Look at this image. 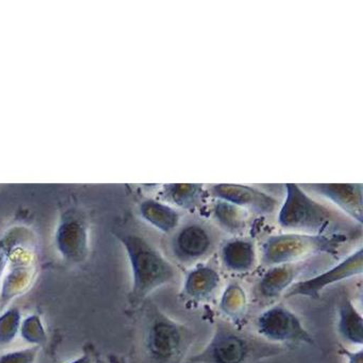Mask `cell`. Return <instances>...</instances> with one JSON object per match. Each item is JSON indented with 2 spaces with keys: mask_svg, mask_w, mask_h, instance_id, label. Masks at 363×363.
<instances>
[{
  "mask_svg": "<svg viewBox=\"0 0 363 363\" xmlns=\"http://www.w3.org/2000/svg\"><path fill=\"white\" fill-rule=\"evenodd\" d=\"M284 348L244 333L226 320H218L211 339L190 358L191 363H256L277 356Z\"/></svg>",
  "mask_w": 363,
  "mask_h": 363,
  "instance_id": "2",
  "label": "cell"
},
{
  "mask_svg": "<svg viewBox=\"0 0 363 363\" xmlns=\"http://www.w3.org/2000/svg\"><path fill=\"white\" fill-rule=\"evenodd\" d=\"M205 189L201 184H169L162 189L159 201L174 208L193 210L203 205Z\"/></svg>",
  "mask_w": 363,
  "mask_h": 363,
  "instance_id": "17",
  "label": "cell"
},
{
  "mask_svg": "<svg viewBox=\"0 0 363 363\" xmlns=\"http://www.w3.org/2000/svg\"><path fill=\"white\" fill-rule=\"evenodd\" d=\"M10 252L8 250L7 244L3 240H0V277L3 275L4 269H5L6 264L9 260Z\"/></svg>",
  "mask_w": 363,
  "mask_h": 363,
  "instance_id": "23",
  "label": "cell"
},
{
  "mask_svg": "<svg viewBox=\"0 0 363 363\" xmlns=\"http://www.w3.org/2000/svg\"><path fill=\"white\" fill-rule=\"evenodd\" d=\"M301 186L303 191L326 201L357 224H362L361 184H313Z\"/></svg>",
  "mask_w": 363,
  "mask_h": 363,
  "instance_id": "10",
  "label": "cell"
},
{
  "mask_svg": "<svg viewBox=\"0 0 363 363\" xmlns=\"http://www.w3.org/2000/svg\"><path fill=\"white\" fill-rule=\"evenodd\" d=\"M118 238L130 267V296L133 301H144L152 292L175 279V265L147 239L135 233H121Z\"/></svg>",
  "mask_w": 363,
  "mask_h": 363,
  "instance_id": "3",
  "label": "cell"
},
{
  "mask_svg": "<svg viewBox=\"0 0 363 363\" xmlns=\"http://www.w3.org/2000/svg\"><path fill=\"white\" fill-rule=\"evenodd\" d=\"M220 263L231 273H248L255 269L258 260L256 244L247 238L237 237L227 240L218 252Z\"/></svg>",
  "mask_w": 363,
  "mask_h": 363,
  "instance_id": "13",
  "label": "cell"
},
{
  "mask_svg": "<svg viewBox=\"0 0 363 363\" xmlns=\"http://www.w3.org/2000/svg\"><path fill=\"white\" fill-rule=\"evenodd\" d=\"M209 194L213 199L233 203L259 216H272L278 212L281 205V199L269 192L242 184H216L209 189Z\"/></svg>",
  "mask_w": 363,
  "mask_h": 363,
  "instance_id": "9",
  "label": "cell"
},
{
  "mask_svg": "<svg viewBox=\"0 0 363 363\" xmlns=\"http://www.w3.org/2000/svg\"><path fill=\"white\" fill-rule=\"evenodd\" d=\"M71 363H91L90 359L86 356L82 357V358L76 359L75 361Z\"/></svg>",
  "mask_w": 363,
  "mask_h": 363,
  "instance_id": "24",
  "label": "cell"
},
{
  "mask_svg": "<svg viewBox=\"0 0 363 363\" xmlns=\"http://www.w3.org/2000/svg\"><path fill=\"white\" fill-rule=\"evenodd\" d=\"M255 327L259 337L275 345H315L313 335L301 318L282 303H276L259 314Z\"/></svg>",
  "mask_w": 363,
  "mask_h": 363,
  "instance_id": "6",
  "label": "cell"
},
{
  "mask_svg": "<svg viewBox=\"0 0 363 363\" xmlns=\"http://www.w3.org/2000/svg\"><path fill=\"white\" fill-rule=\"evenodd\" d=\"M363 273V248L358 247L339 263L307 279L297 280L284 294V298H318L327 286L350 279Z\"/></svg>",
  "mask_w": 363,
  "mask_h": 363,
  "instance_id": "8",
  "label": "cell"
},
{
  "mask_svg": "<svg viewBox=\"0 0 363 363\" xmlns=\"http://www.w3.org/2000/svg\"><path fill=\"white\" fill-rule=\"evenodd\" d=\"M337 333L352 345L361 347L363 344V315L352 299L344 295L337 307Z\"/></svg>",
  "mask_w": 363,
  "mask_h": 363,
  "instance_id": "16",
  "label": "cell"
},
{
  "mask_svg": "<svg viewBox=\"0 0 363 363\" xmlns=\"http://www.w3.org/2000/svg\"><path fill=\"white\" fill-rule=\"evenodd\" d=\"M348 235H318L281 233L269 235L260 245V261L265 267L303 262L310 257H337Z\"/></svg>",
  "mask_w": 363,
  "mask_h": 363,
  "instance_id": "5",
  "label": "cell"
},
{
  "mask_svg": "<svg viewBox=\"0 0 363 363\" xmlns=\"http://www.w3.org/2000/svg\"><path fill=\"white\" fill-rule=\"evenodd\" d=\"M20 328V313L18 310H9L0 316V343L12 341Z\"/></svg>",
  "mask_w": 363,
  "mask_h": 363,
  "instance_id": "20",
  "label": "cell"
},
{
  "mask_svg": "<svg viewBox=\"0 0 363 363\" xmlns=\"http://www.w3.org/2000/svg\"><path fill=\"white\" fill-rule=\"evenodd\" d=\"M303 267V262L269 267L257 286L259 295L267 299L284 296L286 291L297 281Z\"/></svg>",
  "mask_w": 363,
  "mask_h": 363,
  "instance_id": "14",
  "label": "cell"
},
{
  "mask_svg": "<svg viewBox=\"0 0 363 363\" xmlns=\"http://www.w3.org/2000/svg\"><path fill=\"white\" fill-rule=\"evenodd\" d=\"M38 346L13 350L0 356V363H35L38 356Z\"/></svg>",
  "mask_w": 363,
  "mask_h": 363,
  "instance_id": "21",
  "label": "cell"
},
{
  "mask_svg": "<svg viewBox=\"0 0 363 363\" xmlns=\"http://www.w3.org/2000/svg\"><path fill=\"white\" fill-rule=\"evenodd\" d=\"M246 306L247 301L242 286L235 282L228 284L220 298V311L231 320H240L245 314Z\"/></svg>",
  "mask_w": 363,
  "mask_h": 363,
  "instance_id": "19",
  "label": "cell"
},
{
  "mask_svg": "<svg viewBox=\"0 0 363 363\" xmlns=\"http://www.w3.org/2000/svg\"><path fill=\"white\" fill-rule=\"evenodd\" d=\"M55 243L59 254L67 262L79 264L86 261L89 231L84 220L76 214H65L57 227Z\"/></svg>",
  "mask_w": 363,
  "mask_h": 363,
  "instance_id": "11",
  "label": "cell"
},
{
  "mask_svg": "<svg viewBox=\"0 0 363 363\" xmlns=\"http://www.w3.org/2000/svg\"><path fill=\"white\" fill-rule=\"evenodd\" d=\"M216 245V231L203 222L193 220L172 233L169 248L176 260L184 264L199 263L210 256Z\"/></svg>",
  "mask_w": 363,
  "mask_h": 363,
  "instance_id": "7",
  "label": "cell"
},
{
  "mask_svg": "<svg viewBox=\"0 0 363 363\" xmlns=\"http://www.w3.org/2000/svg\"><path fill=\"white\" fill-rule=\"evenodd\" d=\"M250 213L243 208L220 199H216L212 203V218L220 228L233 235H240L245 230L250 220Z\"/></svg>",
  "mask_w": 363,
  "mask_h": 363,
  "instance_id": "18",
  "label": "cell"
},
{
  "mask_svg": "<svg viewBox=\"0 0 363 363\" xmlns=\"http://www.w3.org/2000/svg\"><path fill=\"white\" fill-rule=\"evenodd\" d=\"M142 352L146 363H182L194 342L191 327L150 306L142 326Z\"/></svg>",
  "mask_w": 363,
  "mask_h": 363,
  "instance_id": "4",
  "label": "cell"
},
{
  "mask_svg": "<svg viewBox=\"0 0 363 363\" xmlns=\"http://www.w3.org/2000/svg\"><path fill=\"white\" fill-rule=\"evenodd\" d=\"M284 195L277 223L284 233L348 235L354 230L356 222L326 201L306 192L299 184H284Z\"/></svg>",
  "mask_w": 363,
  "mask_h": 363,
  "instance_id": "1",
  "label": "cell"
},
{
  "mask_svg": "<svg viewBox=\"0 0 363 363\" xmlns=\"http://www.w3.org/2000/svg\"><path fill=\"white\" fill-rule=\"evenodd\" d=\"M220 275L214 267L206 263H197L186 274L182 295L186 301L201 303L211 299L220 286Z\"/></svg>",
  "mask_w": 363,
  "mask_h": 363,
  "instance_id": "12",
  "label": "cell"
},
{
  "mask_svg": "<svg viewBox=\"0 0 363 363\" xmlns=\"http://www.w3.org/2000/svg\"><path fill=\"white\" fill-rule=\"evenodd\" d=\"M339 354L345 357L347 363H363V350L362 348L352 350L345 346H339Z\"/></svg>",
  "mask_w": 363,
  "mask_h": 363,
  "instance_id": "22",
  "label": "cell"
},
{
  "mask_svg": "<svg viewBox=\"0 0 363 363\" xmlns=\"http://www.w3.org/2000/svg\"><path fill=\"white\" fill-rule=\"evenodd\" d=\"M138 212L144 222L164 235H172L182 224L180 212L158 199H143L138 206Z\"/></svg>",
  "mask_w": 363,
  "mask_h": 363,
  "instance_id": "15",
  "label": "cell"
}]
</instances>
